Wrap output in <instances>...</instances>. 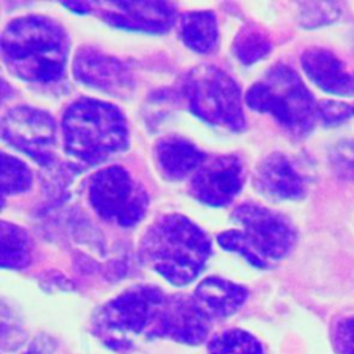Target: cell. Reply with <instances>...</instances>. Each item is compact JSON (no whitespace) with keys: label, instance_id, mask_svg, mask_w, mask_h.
<instances>
[{"label":"cell","instance_id":"1","mask_svg":"<svg viewBox=\"0 0 354 354\" xmlns=\"http://www.w3.org/2000/svg\"><path fill=\"white\" fill-rule=\"evenodd\" d=\"M69 39L55 21L25 15L7 24L1 35L4 65L18 79L33 83L58 80L65 71Z\"/></svg>","mask_w":354,"mask_h":354},{"label":"cell","instance_id":"2","mask_svg":"<svg viewBox=\"0 0 354 354\" xmlns=\"http://www.w3.org/2000/svg\"><path fill=\"white\" fill-rule=\"evenodd\" d=\"M212 253L207 235L181 214H165L145 231L140 243L141 260L173 285L192 282Z\"/></svg>","mask_w":354,"mask_h":354},{"label":"cell","instance_id":"3","mask_svg":"<svg viewBox=\"0 0 354 354\" xmlns=\"http://www.w3.org/2000/svg\"><path fill=\"white\" fill-rule=\"evenodd\" d=\"M64 149L87 165H97L129 145L124 115L109 102L82 98L62 116Z\"/></svg>","mask_w":354,"mask_h":354},{"label":"cell","instance_id":"4","mask_svg":"<svg viewBox=\"0 0 354 354\" xmlns=\"http://www.w3.org/2000/svg\"><path fill=\"white\" fill-rule=\"evenodd\" d=\"M239 230L223 231L217 235L218 245L235 252L261 270L274 267L285 259L295 246L296 232L279 214L253 203L236 206L231 214Z\"/></svg>","mask_w":354,"mask_h":354},{"label":"cell","instance_id":"5","mask_svg":"<svg viewBox=\"0 0 354 354\" xmlns=\"http://www.w3.org/2000/svg\"><path fill=\"white\" fill-rule=\"evenodd\" d=\"M245 102L266 112L292 136L304 137L315 126L318 104L300 76L285 64L272 65L245 94Z\"/></svg>","mask_w":354,"mask_h":354},{"label":"cell","instance_id":"6","mask_svg":"<svg viewBox=\"0 0 354 354\" xmlns=\"http://www.w3.org/2000/svg\"><path fill=\"white\" fill-rule=\"evenodd\" d=\"M169 295L152 285L133 286L104 304L95 319V328L106 343H129L127 336L160 337L166 318Z\"/></svg>","mask_w":354,"mask_h":354},{"label":"cell","instance_id":"7","mask_svg":"<svg viewBox=\"0 0 354 354\" xmlns=\"http://www.w3.org/2000/svg\"><path fill=\"white\" fill-rule=\"evenodd\" d=\"M184 91L191 112L203 122L230 131L245 129L241 90L224 71L212 65L194 68L185 79Z\"/></svg>","mask_w":354,"mask_h":354},{"label":"cell","instance_id":"8","mask_svg":"<svg viewBox=\"0 0 354 354\" xmlns=\"http://www.w3.org/2000/svg\"><path fill=\"white\" fill-rule=\"evenodd\" d=\"M88 201L102 218L122 227L136 225L148 209L147 191L122 166L104 167L91 176Z\"/></svg>","mask_w":354,"mask_h":354},{"label":"cell","instance_id":"9","mask_svg":"<svg viewBox=\"0 0 354 354\" xmlns=\"http://www.w3.org/2000/svg\"><path fill=\"white\" fill-rule=\"evenodd\" d=\"M1 137L40 166L54 162L55 123L46 111L26 105L8 109L1 119Z\"/></svg>","mask_w":354,"mask_h":354},{"label":"cell","instance_id":"10","mask_svg":"<svg viewBox=\"0 0 354 354\" xmlns=\"http://www.w3.org/2000/svg\"><path fill=\"white\" fill-rule=\"evenodd\" d=\"M90 12L108 25L147 33H165L177 19L174 6L165 1H90Z\"/></svg>","mask_w":354,"mask_h":354},{"label":"cell","instance_id":"11","mask_svg":"<svg viewBox=\"0 0 354 354\" xmlns=\"http://www.w3.org/2000/svg\"><path fill=\"white\" fill-rule=\"evenodd\" d=\"M243 167L235 155H217L206 159L189 181V194L199 202L220 207L227 206L241 191Z\"/></svg>","mask_w":354,"mask_h":354},{"label":"cell","instance_id":"12","mask_svg":"<svg viewBox=\"0 0 354 354\" xmlns=\"http://www.w3.org/2000/svg\"><path fill=\"white\" fill-rule=\"evenodd\" d=\"M73 75L77 80L104 91H122L131 82L122 61L93 47H83L76 53Z\"/></svg>","mask_w":354,"mask_h":354},{"label":"cell","instance_id":"13","mask_svg":"<svg viewBox=\"0 0 354 354\" xmlns=\"http://www.w3.org/2000/svg\"><path fill=\"white\" fill-rule=\"evenodd\" d=\"M254 184L264 195L281 199H300L306 192L301 174L283 153L274 152L266 156L257 166Z\"/></svg>","mask_w":354,"mask_h":354},{"label":"cell","instance_id":"14","mask_svg":"<svg viewBox=\"0 0 354 354\" xmlns=\"http://www.w3.org/2000/svg\"><path fill=\"white\" fill-rule=\"evenodd\" d=\"M306 75L324 91L335 95H354V73L330 51L319 47L308 48L301 55Z\"/></svg>","mask_w":354,"mask_h":354},{"label":"cell","instance_id":"15","mask_svg":"<svg viewBox=\"0 0 354 354\" xmlns=\"http://www.w3.org/2000/svg\"><path fill=\"white\" fill-rule=\"evenodd\" d=\"M192 299L207 319H220L234 314L248 299L245 286L220 277L205 278L195 289Z\"/></svg>","mask_w":354,"mask_h":354},{"label":"cell","instance_id":"16","mask_svg":"<svg viewBox=\"0 0 354 354\" xmlns=\"http://www.w3.org/2000/svg\"><path fill=\"white\" fill-rule=\"evenodd\" d=\"M155 159L162 174L173 181L184 180L205 163L207 156L195 144L177 136L160 138L155 147Z\"/></svg>","mask_w":354,"mask_h":354},{"label":"cell","instance_id":"17","mask_svg":"<svg viewBox=\"0 0 354 354\" xmlns=\"http://www.w3.org/2000/svg\"><path fill=\"white\" fill-rule=\"evenodd\" d=\"M178 32L184 44L196 53L209 54L217 47V21L210 11L183 14L178 19Z\"/></svg>","mask_w":354,"mask_h":354},{"label":"cell","instance_id":"18","mask_svg":"<svg viewBox=\"0 0 354 354\" xmlns=\"http://www.w3.org/2000/svg\"><path fill=\"white\" fill-rule=\"evenodd\" d=\"M29 241L26 232L7 221L1 223V267L22 268L28 266Z\"/></svg>","mask_w":354,"mask_h":354},{"label":"cell","instance_id":"19","mask_svg":"<svg viewBox=\"0 0 354 354\" xmlns=\"http://www.w3.org/2000/svg\"><path fill=\"white\" fill-rule=\"evenodd\" d=\"M234 53L236 58L246 65H250L264 58L271 50V41L264 30L254 24H246L238 32L234 40Z\"/></svg>","mask_w":354,"mask_h":354},{"label":"cell","instance_id":"20","mask_svg":"<svg viewBox=\"0 0 354 354\" xmlns=\"http://www.w3.org/2000/svg\"><path fill=\"white\" fill-rule=\"evenodd\" d=\"M209 354H263L257 337L243 329H227L207 343Z\"/></svg>","mask_w":354,"mask_h":354},{"label":"cell","instance_id":"21","mask_svg":"<svg viewBox=\"0 0 354 354\" xmlns=\"http://www.w3.org/2000/svg\"><path fill=\"white\" fill-rule=\"evenodd\" d=\"M32 184V174L26 165L7 153L1 155V198L25 192Z\"/></svg>","mask_w":354,"mask_h":354},{"label":"cell","instance_id":"22","mask_svg":"<svg viewBox=\"0 0 354 354\" xmlns=\"http://www.w3.org/2000/svg\"><path fill=\"white\" fill-rule=\"evenodd\" d=\"M339 15L337 3H304L300 10V24L306 28H317L332 24Z\"/></svg>","mask_w":354,"mask_h":354},{"label":"cell","instance_id":"23","mask_svg":"<svg viewBox=\"0 0 354 354\" xmlns=\"http://www.w3.org/2000/svg\"><path fill=\"white\" fill-rule=\"evenodd\" d=\"M330 165L336 174L354 180V140H342L330 151Z\"/></svg>","mask_w":354,"mask_h":354},{"label":"cell","instance_id":"24","mask_svg":"<svg viewBox=\"0 0 354 354\" xmlns=\"http://www.w3.org/2000/svg\"><path fill=\"white\" fill-rule=\"evenodd\" d=\"M330 335L332 344L339 354H354V313L335 321Z\"/></svg>","mask_w":354,"mask_h":354},{"label":"cell","instance_id":"25","mask_svg":"<svg viewBox=\"0 0 354 354\" xmlns=\"http://www.w3.org/2000/svg\"><path fill=\"white\" fill-rule=\"evenodd\" d=\"M354 113V109L340 101H322L318 104V116L326 126L343 123Z\"/></svg>","mask_w":354,"mask_h":354},{"label":"cell","instance_id":"26","mask_svg":"<svg viewBox=\"0 0 354 354\" xmlns=\"http://www.w3.org/2000/svg\"><path fill=\"white\" fill-rule=\"evenodd\" d=\"M64 7L72 10L73 12H79V14H86L90 12V3L86 1H71V3H62Z\"/></svg>","mask_w":354,"mask_h":354},{"label":"cell","instance_id":"27","mask_svg":"<svg viewBox=\"0 0 354 354\" xmlns=\"http://www.w3.org/2000/svg\"><path fill=\"white\" fill-rule=\"evenodd\" d=\"M25 354H43L41 350H39L37 347H32L30 350H28Z\"/></svg>","mask_w":354,"mask_h":354},{"label":"cell","instance_id":"28","mask_svg":"<svg viewBox=\"0 0 354 354\" xmlns=\"http://www.w3.org/2000/svg\"><path fill=\"white\" fill-rule=\"evenodd\" d=\"M353 109H354V108H353Z\"/></svg>","mask_w":354,"mask_h":354}]
</instances>
